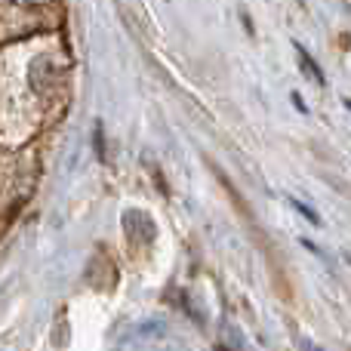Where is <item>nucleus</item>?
Wrapping results in <instances>:
<instances>
[{"mask_svg":"<svg viewBox=\"0 0 351 351\" xmlns=\"http://www.w3.org/2000/svg\"><path fill=\"white\" fill-rule=\"evenodd\" d=\"M296 56H299V65H302V71L308 74V77L315 80L317 86H324V84H327V80H324V71H321V68H317V62L311 59V56L305 53V47H299V43H296Z\"/></svg>","mask_w":351,"mask_h":351,"instance_id":"f257e3e1","label":"nucleus"},{"mask_svg":"<svg viewBox=\"0 0 351 351\" xmlns=\"http://www.w3.org/2000/svg\"><path fill=\"white\" fill-rule=\"evenodd\" d=\"M290 204H293V206H296V210H299V213H302V216H305V219H311V222H315V225H321V219H317V213H315V210H311V206L299 204V200H296V197H293V200H290Z\"/></svg>","mask_w":351,"mask_h":351,"instance_id":"f03ea898","label":"nucleus"},{"mask_svg":"<svg viewBox=\"0 0 351 351\" xmlns=\"http://www.w3.org/2000/svg\"><path fill=\"white\" fill-rule=\"evenodd\" d=\"M96 152H99V160H105V142H102V127H96Z\"/></svg>","mask_w":351,"mask_h":351,"instance_id":"7ed1b4c3","label":"nucleus"},{"mask_svg":"<svg viewBox=\"0 0 351 351\" xmlns=\"http://www.w3.org/2000/svg\"><path fill=\"white\" fill-rule=\"evenodd\" d=\"M12 216H16V210H10V213H3V219H0V234L6 231V225L12 222Z\"/></svg>","mask_w":351,"mask_h":351,"instance_id":"20e7f679","label":"nucleus"},{"mask_svg":"<svg viewBox=\"0 0 351 351\" xmlns=\"http://www.w3.org/2000/svg\"><path fill=\"white\" fill-rule=\"evenodd\" d=\"M308 351H317V348H308Z\"/></svg>","mask_w":351,"mask_h":351,"instance_id":"39448f33","label":"nucleus"},{"mask_svg":"<svg viewBox=\"0 0 351 351\" xmlns=\"http://www.w3.org/2000/svg\"><path fill=\"white\" fill-rule=\"evenodd\" d=\"M346 105H348V108H351V102H346Z\"/></svg>","mask_w":351,"mask_h":351,"instance_id":"423d86ee","label":"nucleus"}]
</instances>
